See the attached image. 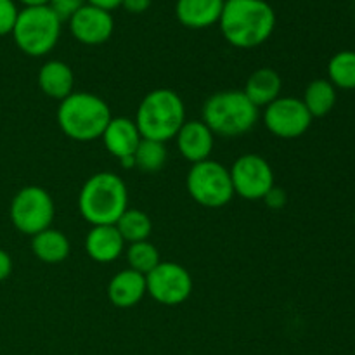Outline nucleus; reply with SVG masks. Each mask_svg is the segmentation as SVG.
Returning <instances> with one entry per match:
<instances>
[{
	"instance_id": "nucleus-1",
	"label": "nucleus",
	"mask_w": 355,
	"mask_h": 355,
	"mask_svg": "<svg viewBox=\"0 0 355 355\" xmlns=\"http://www.w3.org/2000/svg\"><path fill=\"white\" fill-rule=\"evenodd\" d=\"M218 26L232 47L255 49L274 33L276 12L266 0H225Z\"/></svg>"
},
{
	"instance_id": "nucleus-2",
	"label": "nucleus",
	"mask_w": 355,
	"mask_h": 355,
	"mask_svg": "<svg viewBox=\"0 0 355 355\" xmlns=\"http://www.w3.org/2000/svg\"><path fill=\"white\" fill-rule=\"evenodd\" d=\"M111 118L113 114L106 101L90 92L69 94L58 107L59 128L76 142H92L103 137Z\"/></svg>"
},
{
	"instance_id": "nucleus-3",
	"label": "nucleus",
	"mask_w": 355,
	"mask_h": 355,
	"mask_svg": "<svg viewBox=\"0 0 355 355\" xmlns=\"http://www.w3.org/2000/svg\"><path fill=\"white\" fill-rule=\"evenodd\" d=\"M128 208V191L113 172H99L80 189L78 210L90 225H114Z\"/></svg>"
},
{
	"instance_id": "nucleus-4",
	"label": "nucleus",
	"mask_w": 355,
	"mask_h": 355,
	"mask_svg": "<svg viewBox=\"0 0 355 355\" xmlns=\"http://www.w3.org/2000/svg\"><path fill=\"white\" fill-rule=\"evenodd\" d=\"M135 125L142 139L168 142L186 123V106L175 90L156 89L142 97L135 113Z\"/></svg>"
},
{
	"instance_id": "nucleus-5",
	"label": "nucleus",
	"mask_w": 355,
	"mask_h": 355,
	"mask_svg": "<svg viewBox=\"0 0 355 355\" xmlns=\"http://www.w3.org/2000/svg\"><path fill=\"white\" fill-rule=\"evenodd\" d=\"M201 116L214 135L239 137L255 127L260 110L243 90H222L205 101Z\"/></svg>"
},
{
	"instance_id": "nucleus-6",
	"label": "nucleus",
	"mask_w": 355,
	"mask_h": 355,
	"mask_svg": "<svg viewBox=\"0 0 355 355\" xmlns=\"http://www.w3.org/2000/svg\"><path fill=\"white\" fill-rule=\"evenodd\" d=\"M61 17L49 6L24 7L12 30L17 49L30 58L47 55L61 37Z\"/></svg>"
},
{
	"instance_id": "nucleus-7",
	"label": "nucleus",
	"mask_w": 355,
	"mask_h": 355,
	"mask_svg": "<svg viewBox=\"0 0 355 355\" xmlns=\"http://www.w3.org/2000/svg\"><path fill=\"white\" fill-rule=\"evenodd\" d=\"M189 196L205 208H222L234 198L229 168L214 159L194 163L186 177Z\"/></svg>"
},
{
	"instance_id": "nucleus-8",
	"label": "nucleus",
	"mask_w": 355,
	"mask_h": 355,
	"mask_svg": "<svg viewBox=\"0 0 355 355\" xmlns=\"http://www.w3.org/2000/svg\"><path fill=\"white\" fill-rule=\"evenodd\" d=\"M10 222L21 232L33 238L52 225L55 215L54 200L40 186H26L14 194L9 208Z\"/></svg>"
},
{
	"instance_id": "nucleus-9",
	"label": "nucleus",
	"mask_w": 355,
	"mask_h": 355,
	"mask_svg": "<svg viewBox=\"0 0 355 355\" xmlns=\"http://www.w3.org/2000/svg\"><path fill=\"white\" fill-rule=\"evenodd\" d=\"M234 194L248 201H259L272 189L274 170L270 163L260 155H243L229 168Z\"/></svg>"
},
{
	"instance_id": "nucleus-10",
	"label": "nucleus",
	"mask_w": 355,
	"mask_h": 355,
	"mask_svg": "<svg viewBox=\"0 0 355 355\" xmlns=\"http://www.w3.org/2000/svg\"><path fill=\"white\" fill-rule=\"evenodd\" d=\"M146 290L158 304L175 307L193 293V277L186 267L177 262H159L146 276Z\"/></svg>"
},
{
	"instance_id": "nucleus-11",
	"label": "nucleus",
	"mask_w": 355,
	"mask_h": 355,
	"mask_svg": "<svg viewBox=\"0 0 355 355\" xmlns=\"http://www.w3.org/2000/svg\"><path fill=\"white\" fill-rule=\"evenodd\" d=\"M263 125L279 139L302 137L311 128V113L298 97H277L263 110Z\"/></svg>"
},
{
	"instance_id": "nucleus-12",
	"label": "nucleus",
	"mask_w": 355,
	"mask_h": 355,
	"mask_svg": "<svg viewBox=\"0 0 355 355\" xmlns=\"http://www.w3.org/2000/svg\"><path fill=\"white\" fill-rule=\"evenodd\" d=\"M69 31L83 45L106 44L114 31V19L107 10L85 3L69 17Z\"/></svg>"
},
{
	"instance_id": "nucleus-13",
	"label": "nucleus",
	"mask_w": 355,
	"mask_h": 355,
	"mask_svg": "<svg viewBox=\"0 0 355 355\" xmlns=\"http://www.w3.org/2000/svg\"><path fill=\"white\" fill-rule=\"evenodd\" d=\"M177 148L184 159L189 163H200L205 159H210L214 151L215 135L203 120H191L180 127L179 134L175 135Z\"/></svg>"
},
{
	"instance_id": "nucleus-14",
	"label": "nucleus",
	"mask_w": 355,
	"mask_h": 355,
	"mask_svg": "<svg viewBox=\"0 0 355 355\" xmlns=\"http://www.w3.org/2000/svg\"><path fill=\"white\" fill-rule=\"evenodd\" d=\"M101 139H103L104 148L107 149V153L114 156L118 162L128 158V156H134L135 151H137V146L142 141L141 132H139L135 121L125 116L111 118Z\"/></svg>"
},
{
	"instance_id": "nucleus-15",
	"label": "nucleus",
	"mask_w": 355,
	"mask_h": 355,
	"mask_svg": "<svg viewBox=\"0 0 355 355\" xmlns=\"http://www.w3.org/2000/svg\"><path fill=\"white\" fill-rule=\"evenodd\" d=\"M125 241L114 225H92L85 238V252L94 262H114L123 253Z\"/></svg>"
},
{
	"instance_id": "nucleus-16",
	"label": "nucleus",
	"mask_w": 355,
	"mask_h": 355,
	"mask_svg": "<svg viewBox=\"0 0 355 355\" xmlns=\"http://www.w3.org/2000/svg\"><path fill=\"white\" fill-rule=\"evenodd\" d=\"M146 293V276L132 269L116 272L107 284V298L118 309L135 307Z\"/></svg>"
},
{
	"instance_id": "nucleus-17",
	"label": "nucleus",
	"mask_w": 355,
	"mask_h": 355,
	"mask_svg": "<svg viewBox=\"0 0 355 355\" xmlns=\"http://www.w3.org/2000/svg\"><path fill=\"white\" fill-rule=\"evenodd\" d=\"M225 0H177L175 16L191 30H203L218 23Z\"/></svg>"
},
{
	"instance_id": "nucleus-18",
	"label": "nucleus",
	"mask_w": 355,
	"mask_h": 355,
	"mask_svg": "<svg viewBox=\"0 0 355 355\" xmlns=\"http://www.w3.org/2000/svg\"><path fill=\"white\" fill-rule=\"evenodd\" d=\"M37 82L45 96L61 103L69 94H73L75 75H73V69L69 68V64H66L64 61L52 59V61L42 64Z\"/></svg>"
},
{
	"instance_id": "nucleus-19",
	"label": "nucleus",
	"mask_w": 355,
	"mask_h": 355,
	"mask_svg": "<svg viewBox=\"0 0 355 355\" xmlns=\"http://www.w3.org/2000/svg\"><path fill=\"white\" fill-rule=\"evenodd\" d=\"M281 89H283V82L277 71L270 68H260L250 75L243 92L260 110L281 97Z\"/></svg>"
},
{
	"instance_id": "nucleus-20",
	"label": "nucleus",
	"mask_w": 355,
	"mask_h": 355,
	"mask_svg": "<svg viewBox=\"0 0 355 355\" xmlns=\"http://www.w3.org/2000/svg\"><path fill=\"white\" fill-rule=\"evenodd\" d=\"M31 252L40 262L54 266L68 259L71 245L66 234H62L58 229L49 227L31 238Z\"/></svg>"
},
{
	"instance_id": "nucleus-21",
	"label": "nucleus",
	"mask_w": 355,
	"mask_h": 355,
	"mask_svg": "<svg viewBox=\"0 0 355 355\" xmlns=\"http://www.w3.org/2000/svg\"><path fill=\"white\" fill-rule=\"evenodd\" d=\"M302 103L312 118L326 116L336 104V89L329 80L318 78L307 85Z\"/></svg>"
},
{
	"instance_id": "nucleus-22",
	"label": "nucleus",
	"mask_w": 355,
	"mask_h": 355,
	"mask_svg": "<svg viewBox=\"0 0 355 355\" xmlns=\"http://www.w3.org/2000/svg\"><path fill=\"white\" fill-rule=\"evenodd\" d=\"M114 227L118 229L123 241L132 245V243L148 241L149 234L153 231V222L146 211L135 210V208H127L123 211V215L118 218Z\"/></svg>"
},
{
	"instance_id": "nucleus-23",
	"label": "nucleus",
	"mask_w": 355,
	"mask_h": 355,
	"mask_svg": "<svg viewBox=\"0 0 355 355\" xmlns=\"http://www.w3.org/2000/svg\"><path fill=\"white\" fill-rule=\"evenodd\" d=\"M329 82L335 89H355V52L342 51L329 59L328 64Z\"/></svg>"
},
{
	"instance_id": "nucleus-24",
	"label": "nucleus",
	"mask_w": 355,
	"mask_h": 355,
	"mask_svg": "<svg viewBox=\"0 0 355 355\" xmlns=\"http://www.w3.org/2000/svg\"><path fill=\"white\" fill-rule=\"evenodd\" d=\"M166 158H168V153H166L165 144L158 141H148V139H142L134 155L135 166L146 173L159 172L165 166Z\"/></svg>"
},
{
	"instance_id": "nucleus-25",
	"label": "nucleus",
	"mask_w": 355,
	"mask_h": 355,
	"mask_svg": "<svg viewBox=\"0 0 355 355\" xmlns=\"http://www.w3.org/2000/svg\"><path fill=\"white\" fill-rule=\"evenodd\" d=\"M127 262L128 269L135 270V272L148 276L159 262V252L153 243L149 241H139L132 243L127 248Z\"/></svg>"
},
{
	"instance_id": "nucleus-26",
	"label": "nucleus",
	"mask_w": 355,
	"mask_h": 355,
	"mask_svg": "<svg viewBox=\"0 0 355 355\" xmlns=\"http://www.w3.org/2000/svg\"><path fill=\"white\" fill-rule=\"evenodd\" d=\"M19 9L14 0H0V37L12 33Z\"/></svg>"
},
{
	"instance_id": "nucleus-27",
	"label": "nucleus",
	"mask_w": 355,
	"mask_h": 355,
	"mask_svg": "<svg viewBox=\"0 0 355 355\" xmlns=\"http://www.w3.org/2000/svg\"><path fill=\"white\" fill-rule=\"evenodd\" d=\"M87 0H51L49 7L61 17V21L69 19L80 7H83Z\"/></svg>"
},
{
	"instance_id": "nucleus-28",
	"label": "nucleus",
	"mask_w": 355,
	"mask_h": 355,
	"mask_svg": "<svg viewBox=\"0 0 355 355\" xmlns=\"http://www.w3.org/2000/svg\"><path fill=\"white\" fill-rule=\"evenodd\" d=\"M263 201H266L267 207L272 208V210H281V208H283L284 205H286L288 196H286V193H284V189H281V187L274 186L272 189H270L269 193L266 194Z\"/></svg>"
},
{
	"instance_id": "nucleus-29",
	"label": "nucleus",
	"mask_w": 355,
	"mask_h": 355,
	"mask_svg": "<svg viewBox=\"0 0 355 355\" xmlns=\"http://www.w3.org/2000/svg\"><path fill=\"white\" fill-rule=\"evenodd\" d=\"M151 0H121V7L132 14H142L149 9Z\"/></svg>"
},
{
	"instance_id": "nucleus-30",
	"label": "nucleus",
	"mask_w": 355,
	"mask_h": 355,
	"mask_svg": "<svg viewBox=\"0 0 355 355\" xmlns=\"http://www.w3.org/2000/svg\"><path fill=\"white\" fill-rule=\"evenodd\" d=\"M12 272V259L6 250L0 248V283L6 281Z\"/></svg>"
},
{
	"instance_id": "nucleus-31",
	"label": "nucleus",
	"mask_w": 355,
	"mask_h": 355,
	"mask_svg": "<svg viewBox=\"0 0 355 355\" xmlns=\"http://www.w3.org/2000/svg\"><path fill=\"white\" fill-rule=\"evenodd\" d=\"M87 3H90V6H94V7H99V9L107 10V12H111V10L121 6V0H87Z\"/></svg>"
},
{
	"instance_id": "nucleus-32",
	"label": "nucleus",
	"mask_w": 355,
	"mask_h": 355,
	"mask_svg": "<svg viewBox=\"0 0 355 355\" xmlns=\"http://www.w3.org/2000/svg\"><path fill=\"white\" fill-rule=\"evenodd\" d=\"M24 7H40V6H49L51 0H19Z\"/></svg>"
}]
</instances>
